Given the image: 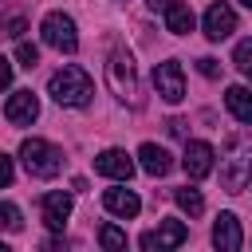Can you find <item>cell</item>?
I'll return each mask as SVG.
<instances>
[{"label": "cell", "instance_id": "cell-31", "mask_svg": "<svg viewBox=\"0 0 252 252\" xmlns=\"http://www.w3.org/2000/svg\"><path fill=\"white\" fill-rule=\"evenodd\" d=\"M244 75H248V83H252V67H248V71H244Z\"/></svg>", "mask_w": 252, "mask_h": 252}, {"label": "cell", "instance_id": "cell-6", "mask_svg": "<svg viewBox=\"0 0 252 252\" xmlns=\"http://www.w3.org/2000/svg\"><path fill=\"white\" fill-rule=\"evenodd\" d=\"M189 240V224L185 220H158V228L142 232V252H173Z\"/></svg>", "mask_w": 252, "mask_h": 252}, {"label": "cell", "instance_id": "cell-9", "mask_svg": "<svg viewBox=\"0 0 252 252\" xmlns=\"http://www.w3.org/2000/svg\"><path fill=\"white\" fill-rule=\"evenodd\" d=\"M232 32H236V12H232L224 0L209 4V12H205V35H209L213 43H220V39H228Z\"/></svg>", "mask_w": 252, "mask_h": 252}, {"label": "cell", "instance_id": "cell-26", "mask_svg": "<svg viewBox=\"0 0 252 252\" xmlns=\"http://www.w3.org/2000/svg\"><path fill=\"white\" fill-rule=\"evenodd\" d=\"M43 252H67V244L59 236H51V240H43Z\"/></svg>", "mask_w": 252, "mask_h": 252}, {"label": "cell", "instance_id": "cell-23", "mask_svg": "<svg viewBox=\"0 0 252 252\" xmlns=\"http://www.w3.org/2000/svg\"><path fill=\"white\" fill-rule=\"evenodd\" d=\"M197 71H201V75H205V79H217V75H220V63H217V59H209V55H205V59H197Z\"/></svg>", "mask_w": 252, "mask_h": 252}, {"label": "cell", "instance_id": "cell-14", "mask_svg": "<svg viewBox=\"0 0 252 252\" xmlns=\"http://www.w3.org/2000/svg\"><path fill=\"white\" fill-rule=\"evenodd\" d=\"M102 205H106V213H114V217H122V220L138 217V209H142V201H138L134 189H106V193H102Z\"/></svg>", "mask_w": 252, "mask_h": 252}, {"label": "cell", "instance_id": "cell-5", "mask_svg": "<svg viewBox=\"0 0 252 252\" xmlns=\"http://www.w3.org/2000/svg\"><path fill=\"white\" fill-rule=\"evenodd\" d=\"M39 32H43V43L55 47V51H67L71 55L79 47V32H75V20L67 12H47L43 24H39Z\"/></svg>", "mask_w": 252, "mask_h": 252}, {"label": "cell", "instance_id": "cell-22", "mask_svg": "<svg viewBox=\"0 0 252 252\" xmlns=\"http://www.w3.org/2000/svg\"><path fill=\"white\" fill-rule=\"evenodd\" d=\"M0 217H4V228H8V232H20V224H24V220H20V209H16L12 201H4Z\"/></svg>", "mask_w": 252, "mask_h": 252}, {"label": "cell", "instance_id": "cell-28", "mask_svg": "<svg viewBox=\"0 0 252 252\" xmlns=\"http://www.w3.org/2000/svg\"><path fill=\"white\" fill-rule=\"evenodd\" d=\"M169 134H177V138H185V122H181V118H169Z\"/></svg>", "mask_w": 252, "mask_h": 252}, {"label": "cell", "instance_id": "cell-12", "mask_svg": "<svg viewBox=\"0 0 252 252\" xmlns=\"http://www.w3.org/2000/svg\"><path fill=\"white\" fill-rule=\"evenodd\" d=\"M240 244H244V232H240L236 213H220L213 220V248L217 252H240Z\"/></svg>", "mask_w": 252, "mask_h": 252}, {"label": "cell", "instance_id": "cell-2", "mask_svg": "<svg viewBox=\"0 0 252 252\" xmlns=\"http://www.w3.org/2000/svg\"><path fill=\"white\" fill-rule=\"evenodd\" d=\"M248 177H252V138H232L228 154L220 158V185L228 193H240Z\"/></svg>", "mask_w": 252, "mask_h": 252}, {"label": "cell", "instance_id": "cell-20", "mask_svg": "<svg viewBox=\"0 0 252 252\" xmlns=\"http://www.w3.org/2000/svg\"><path fill=\"white\" fill-rule=\"evenodd\" d=\"M16 63L20 67H35L39 63V47L35 43H16Z\"/></svg>", "mask_w": 252, "mask_h": 252}, {"label": "cell", "instance_id": "cell-3", "mask_svg": "<svg viewBox=\"0 0 252 252\" xmlns=\"http://www.w3.org/2000/svg\"><path fill=\"white\" fill-rule=\"evenodd\" d=\"M20 161L32 177H55L63 169V154L43 138H24L20 142Z\"/></svg>", "mask_w": 252, "mask_h": 252}, {"label": "cell", "instance_id": "cell-4", "mask_svg": "<svg viewBox=\"0 0 252 252\" xmlns=\"http://www.w3.org/2000/svg\"><path fill=\"white\" fill-rule=\"evenodd\" d=\"M106 79H110V91H114L118 98H126V102L138 106V67H134V55H130L126 47H118V51L110 55Z\"/></svg>", "mask_w": 252, "mask_h": 252}, {"label": "cell", "instance_id": "cell-13", "mask_svg": "<svg viewBox=\"0 0 252 252\" xmlns=\"http://www.w3.org/2000/svg\"><path fill=\"white\" fill-rule=\"evenodd\" d=\"M94 173L102 177H114V181H130L134 177V158L126 150H102L94 158Z\"/></svg>", "mask_w": 252, "mask_h": 252}, {"label": "cell", "instance_id": "cell-18", "mask_svg": "<svg viewBox=\"0 0 252 252\" xmlns=\"http://www.w3.org/2000/svg\"><path fill=\"white\" fill-rule=\"evenodd\" d=\"M98 244H102V252H126V232L106 220V224L98 228Z\"/></svg>", "mask_w": 252, "mask_h": 252}, {"label": "cell", "instance_id": "cell-24", "mask_svg": "<svg viewBox=\"0 0 252 252\" xmlns=\"http://www.w3.org/2000/svg\"><path fill=\"white\" fill-rule=\"evenodd\" d=\"M0 185H12V158H0Z\"/></svg>", "mask_w": 252, "mask_h": 252}, {"label": "cell", "instance_id": "cell-11", "mask_svg": "<svg viewBox=\"0 0 252 252\" xmlns=\"http://www.w3.org/2000/svg\"><path fill=\"white\" fill-rule=\"evenodd\" d=\"M39 213H43V224H47L51 232H63V224H67V217H71V193H63V189L43 193Z\"/></svg>", "mask_w": 252, "mask_h": 252}, {"label": "cell", "instance_id": "cell-27", "mask_svg": "<svg viewBox=\"0 0 252 252\" xmlns=\"http://www.w3.org/2000/svg\"><path fill=\"white\" fill-rule=\"evenodd\" d=\"M0 79H4V87H12V59H4V67H0Z\"/></svg>", "mask_w": 252, "mask_h": 252}, {"label": "cell", "instance_id": "cell-17", "mask_svg": "<svg viewBox=\"0 0 252 252\" xmlns=\"http://www.w3.org/2000/svg\"><path fill=\"white\" fill-rule=\"evenodd\" d=\"M193 8L189 4H181V0H173L169 8H165V32H173V35H189L193 32Z\"/></svg>", "mask_w": 252, "mask_h": 252}, {"label": "cell", "instance_id": "cell-8", "mask_svg": "<svg viewBox=\"0 0 252 252\" xmlns=\"http://www.w3.org/2000/svg\"><path fill=\"white\" fill-rule=\"evenodd\" d=\"M181 165H185V173H189L193 181H201V177L213 173V165H217V150H213L209 142H185Z\"/></svg>", "mask_w": 252, "mask_h": 252}, {"label": "cell", "instance_id": "cell-1", "mask_svg": "<svg viewBox=\"0 0 252 252\" xmlns=\"http://www.w3.org/2000/svg\"><path fill=\"white\" fill-rule=\"evenodd\" d=\"M47 91H51V98H55L59 106H75V110H79V106H87V102H91L94 83H91V75H87L83 67L67 63V67H59V71L51 75Z\"/></svg>", "mask_w": 252, "mask_h": 252}, {"label": "cell", "instance_id": "cell-7", "mask_svg": "<svg viewBox=\"0 0 252 252\" xmlns=\"http://www.w3.org/2000/svg\"><path fill=\"white\" fill-rule=\"evenodd\" d=\"M154 87H158V94H161L169 106H177V102L185 98V75H181V63H177V59L158 63V67H154Z\"/></svg>", "mask_w": 252, "mask_h": 252}, {"label": "cell", "instance_id": "cell-15", "mask_svg": "<svg viewBox=\"0 0 252 252\" xmlns=\"http://www.w3.org/2000/svg\"><path fill=\"white\" fill-rule=\"evenodd\" d=\"M138 158H142V169H146L150 177H165V173L173 169V158H169V150H161V146H154V142H142Z\"/></svg>", "mask_w": 252, "mask_h": 252}, {"label": "cell", "instance_id": "cell-25", "mask_svg": "<svg viewBox=\"0 0 252 252\" xmlns=\"http://www.w3.org/2000/svg\"><path fill=\"white\" fill-rule=\"evenodd\" d=\"M24 28H28V24H24L20 16H12V20H8V35H12V39H20V35H24Z\"/></svg>", "mask_w": 252, "mask_h": 252}, {"label": "cell", "instance_id": "cell-19", "mask_svg": "<svg viewBox=\"0 0 252 252\" xmlns=\"http://www.w3.org/2000/svg\"><path fill=\"white\" fill-rule=\"evenodd\" d=\"M173 201H177V205H181V213H189V217H201V209H205V197H201L197 189H189V185H185V189H177V193H173Z\"/></svg>", "mask_w": 252, "mask_h": 252}, {"label": "cell", "instance_id": "cell-30", "mask_svg": "<svg viewBox=\"0 0 252 252\" xmlns=\"http://www.w3.org/2000/svg\"><path fill=\"white\" fill-rule=\"evenodd\" d=\"M240 4H244V8H248V12H252V0H240Z\"/></svg>", "mask_w": 252, "mask_h": 252}, {"label": "cell", "instance_id": "cell-10", "mask_svg": "<svg viewBox=\"0 0 252 252\" xmlns=\"http://www.w3.org/2000/svg\"><path fill=\"white\" fill-rule=\"evenodd\" d=\"M35 114H39V98H35L32 91H12V94H8V102H4V118H8L12 126H32Z\"/></svg>", "mask_w": 252, "mask_h": 252}, {"label": "cell", "instance_id": "cell-29", "mask_svg": "<svg viewBox=\"0 0 252 252\" xmlns=\"http://www.w3.org/2000/svg\"><path fill=\"white\" fill-rule=\"evenodd\" d=\"M146 4H150V8H154V12H165V8H169V4H173V0H146Z\"/></svg>", "mask_w": 252, "mask_h": 252}, {"label": "cell", "instance_id": "cell-21", "mask_svg": "<svg viewBox=\"0 0 252 252\" xmlns=\"http://www.w3.org/2000/svg\"><path fill=\"white\" fill-rule=\"evenodd\" d=\"M232 63H236L240 71H248V67H252V39H240V43H236V51H232Z\"/></svg>", "mask_w": 252, "mask_h": 252}, {"label": "cell", "instance_id": "cell-16", "mask_svg": "<svg viewBox=\"0 0 252 252\" xmlns=\"http://www.w3.org/2000/svg\"><path fill=\"white\" fill-rule=\"evenodd\" d=\"M224 106H228V114L236 122H252V87H228Z\"/></svg>", "mask_w": 252, "mask_h": 252}]
</instances>
